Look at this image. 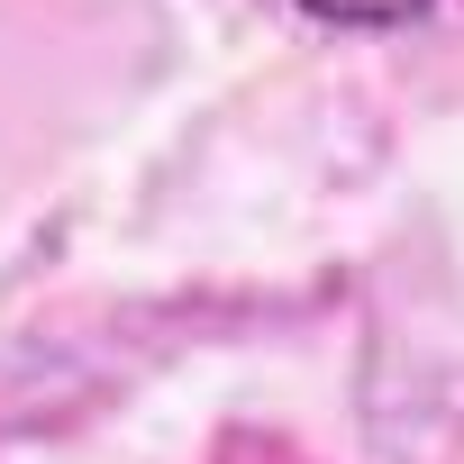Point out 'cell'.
<instances>
[{"mask_svg":"<svg viewBox=\"0 0 464 464\" xmlns=\"http://www.w3.org/2000/svg\"><path fill=\"white\" fill-rule=\"evenodd\" d=\"M310 19H328V28H401V19H419L428 0H301Z\"/></svg>","mask_w":464,"mask_h":464,"instance_id":"6da1fadb","label":"cell"}]
</instances>
